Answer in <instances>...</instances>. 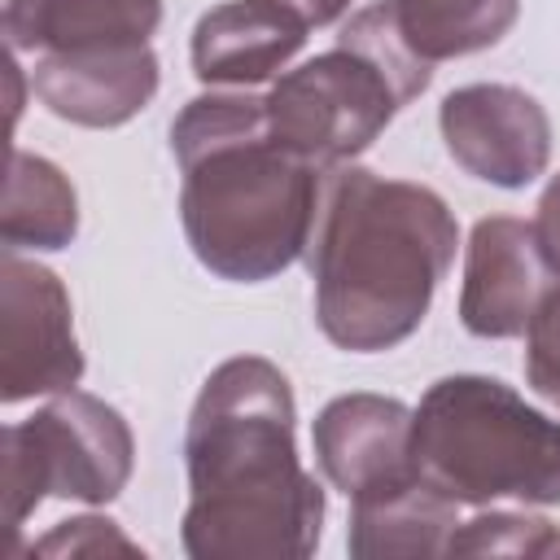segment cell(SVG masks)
Here are the masks:
<instances>
[{
  "instance_id": "obj_20",
  "label": "cell",
  "mask_w": 560,
  "mask_h": 560,
  "mask_svg": "<svg viewBox=\"0 0 560 560\" xmlns=\"http://www.w3.org/2000/svg\"><path fill=\"white\" fill-rule=\"evenodd\" d=\"M39 556H105V551H118V556H140V547L105 516H79V521H66L57 525L48 538L35 542Z\"/></svg>"
},
{
  "instance_id": "obj_14",
  "label": "cell",
  "mask_w": 560,
  "mask_h": 560,
  "mask_svg": "<svg viewBox=\"0 0 560 560\" xmlns=\"http://www.w3.org/2000/svg\"><path fill=\"white\" fill-rule=\"evenodd\" d=\"M455 503L438 494L424 477L368 494L350 503L346 547L359 560H398V556H446L455 534Z\"/></svg>"
},
{
  "instance_id": "obj_3",
  "label": "cell",
  "mask_w": 560,
  "mask_h": 560,
  "mask_svg": "<svg viewBox=\"0 0 560 560\" xmlns=\"http://www.w3.org/2000/svg\"><path fill=\"white\" fill-rule=\"evenodd\" d=\"M171 153L184 171V236L206 271L258 284L306 254L324 166L289 153L271 136L267 96H192L171 122Z\"/></svg>"
},
{
  "instance_id": "obj_12",
  "label": "cell",
  "mask_w": 560,
  "mask_h": 560,
  "mask_svg": "<svg viewBox=\"0 0 560 560\" xmlns=\"http://www.w3.org/2000/svg\"><path fill=\"white\" fill-rule=\"evenodd\" d=\"M306 31L271 0H228L192 26V74L201 83H262L306 44Z\"/></svg>"
},
{
  "instance_id": "obj_5",
  "label": "cell",
  "mask_w": 560,
  "mask_h": 560,
  "mask_svg": "<svg viewBox=\"0 0 560 560\" xmlns=\"http://www.w3.org/2000/svg\"><path fill=\"white\" fill-rule=\"evenodd\" d=\"M127 420L96 394L66 389L31 420L4 429V521L18 529L48 494L109 503L131 477Z\"/></svg>"
},
{
  "instance_id": "obj_4",
  "label": "cell",
  "mask_w": 560,
  "mask_h": 560,
  "mask_svg": "<svg viewBox=\"0 0 560 560\" xmlns=\"http://www.w3.org/2000/svg\"><path fill=\"white\" fill-rule=\"evenodd\" d=\"M420 477L451 503H560V420L494 376H442L416 407Z\"/></svg>"
},
{
  "instance_id": "obj_10",
  "label": "cell",
  "mask_w": 560,
  "mask_h": 560,
  "mask_svg": "<svg viewBox=\"0 0 560 560\" xmlns=\"http://www.w3.org/2000/svg\"><path fill=\"white\" fill-rule=\"evenodd\" d=\"M551 293V267L538 249L534 223L494 214L481 219L464 254L459 319L472 337H521Z\"/></svg>"
},
{
  "instance_id": "obj_11",
  "label": "cell",
  "mask_w": 560,
  "mask_h": 560,
  "mask_svg": "<svg viewBox=\"0 0 560 560\" xmlns=\"http://www.w3.org/2000/svg\"><path fill=\"white\" fill-rule=\"evenodd\" d=\"M31 88L66 122L122 127L158 92V57L149 44L48 52V57H35Z\"/></svg>"
},
{
  "instance_id": "obj_21",
  "label": "cell",
  "mask_w": 560,
  "mask_h": 560,
  "mask_svg": "<svg viewBox=\"0 0 560 560\" xmlns=\"http://www.w3.org/2000/svg\"><path fill=\"white\" fill-rule=\"evenodd\" d=\"M534 236H538V249L551 267V276L560 280V175L542 188L538 197V214H534Z\"/></svg>"
},
{
  "instance_id": "obj_16",
  "label": "cell",
  "mask_w": 560,
  "mask_h": 560,
  "mask_svg": "<svg viewBox=\"0 0 560 560\" xmlns=\"http://www.w3.org/2000/svg\"><path fill=\"white\" fill-rule=\"evenodd\" d=\"M521 13V0H394V22L420 61L468 57L499 44Z\"/></svg>"
},
{
  "instance_id": "obj_2",
  "label": "cell",
  "mask_w": 560,
  "mask_h": 560,
  "mask_svg": "<svg viewBox=\"0 0 560 560\" xmlns=\"http://www.w3.org/2000/svg\"><path fill=\"white\" fill-rule=\"evenodd\" d=\"M455 241V214L433 188L328 166L306 245L324 337L354 354L407 341L451 271Z\"/></svg>"
},
{
  "instance_id": "obj_8",
  "label": "cell",
  "mask_w": 560,
  "mask_h": 560,
  "mask_svg": "<svg viewBox=\"0 0 560 560\" xmlns=\"http://www.w3.org/2000/svg\"><path fill=\"white\" fill-rule=\"evenodd\" d=\"M438 127L446 153L472 179H486L494 188H525L547 171L551 158L547 109L512 83L455 88L438 109Z\"/></svg>"
},
{
  "instance_id": "obj_22",
  "label": "cell",
  "mask_w": 560,
  "mask_h": 560,
  "mask_svg": "<svg viewBox=\"0 0 560 560\" xmlns=\"http://www.w3.org/2000/svg\"><path fill=\"white\" fill-rule=\"evenodd\" d=\"M271 4L289 9V13L302 18L306 26H328V22H337V18L350 9V0H271Z\"/></svg>"
},
{
  "instance_id": "obj_13",
  "label": "cell",
  "mask_w": 560,
  "mask_h": 560,
  "mask_svg": "<svg viewBox=\"0 0 560 560\" xmlns=\"http://www.w3.org/2000/svg\"><path fill=\"white\" fill-rule=\"evenodd\" d=\"M0 22L13 57L118 48L149 44L162 0H0Z\"/></svg>"
},
{
  "instance_id": "obj_17",
  "label": "cell",
  "mask_w": 560,
  "mask_h": 560,
  "mask_svg": "<svg viewBox=\"0 0 560 560\" xmlns=\"http://www.w3.org/2000/svg\"><path fill=\"white\" fill-rule=\"evenodd\" d=\"M337 44H346V48L363 52L372 66H381L402 105L416 101V96L429 88V79H433V66L420 61V57L407 48V39H402V31H398V22H394V0H376V4L359 9V13L341 26Z\"/></svg>"
},
{
  "instance_id": "obj_18",
  "label": "cell",
  "mask_w": 560,
  "mask_h": 560,
  "mask_svg": "<svg viewBox=\"0 0 560 560\" xmlns=\"http://www.w3.org/2000/svg\"><path fill=\"white\" fill-rule=\"evenodd\" d=\"M560 529L542 516L525 512H481L472 521H459L446 556H556Z\"/></svg>"
},
{
  "instance_id": "obj_19",
  "label": "cell",
  "mask_w": 560,
  "mask_h": 560,
  "mask_svg": "<svg viewBox=\"0 0 560 560\" xmlns=\"http://www.w3.org/2000/svg\"><path fill=\"white\" fill-rule=\"evenodd\" d=\"M529 346H525V376L529 385L560 407V289L542 298V306L529 319Z\"/></svg>"
},
{
  "instance_id": "obj_1",
  "label": "cell",
  "mask_w": 560,
  "mask_h": 560,
  "mask_svg": "<svg viewBox=\"0 0 560 560\" xmlns=\"http://www.w3.org/2000/svg\"><path fill=\"white\" fill-rule=\"evenodd\" d=\"M289 376L258 354L219 363L188 416L184 551L192 560H306L324 529V490L293 442Z\"/></svg>"
},
{
  "instance_id": "obj_15",
  "label": "cell",
  "mask_w": 560,
  "mask_h": 560,
  "mask_svg": "<svg viewBox=\"0 0 560 560\" xmlns=\"http://www.w3.org/2000/svg\"><path fill=\"white\" fill-rule=\"evenodd\" d=\"M79 232V197L74 184L35 153L13 149L0 236L9 249H66Z\"/></svg>"
},
{
  "instance_id": "obj_6",
  "label": "cell",
  "mask_w": 560,
  "mask_h": 560,
  "mask_svg": "<svg viewBox=\"0 0 560 560\" xmlns=\"http://www.w3.org/2000/svg\"><path fill=\"white\" fill-rule=\"evenodd\" d=\"M398 109L402 101L385 70L346 44L280 74L267 92L271 136L324 171L363 153Z\"/></svg>"
},
{
  "instance_id": "obj_9",
  "label": "cell",
  "mask_w": 560,
  "mask_h": 560,
  "mask_svg": "<svg viewBox=\"0 0 560 560\" xmlns=\"http://www.w3.org/2000/svg\"><path fill=\"white\" fill-rule=\"evenodd\" d=\"M416 411L385 394H341L315 416V459L354 503L420 477L411 451Z\"/></svg>"
},
{
  "instance_id": "obj_7",
  "label": "cell",
  "mask_w": 560,
  "mask_h": 560,
  "mask_svg": "<svg viewBox=\"0 0 560 560\" xmlns=\"http://www.w3.org/2000/svg\"><path fill=\"white\" fill-rule=\"evenodd\" d=\"M83 376L70 293L57 271L4 249L0 258V398L66 394Z\"/></svg>"
}]
</instances>
